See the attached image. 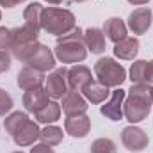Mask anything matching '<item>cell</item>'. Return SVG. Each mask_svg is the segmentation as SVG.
<instances>
[{"label": "cell", "instance_id": "obj_1", "mask_svg": "<svg viewBox=\"0 0 153 153\" xmlns=\"http://www.w3.org/2000/svg\"><path fill=\"white\" fill-rule=\"evenodd\" d=\"M153 103V87L150 84H135L128 91L126 100L123 102V116L130 123H141L144 121Z\"/></svg>", "mask_w": 153, "mask_h": 153}, {"label": "cell", "instance_id": "obj_2", "mask_svg": "<svg viewBox=\"0 0 153 153\" xmlns=\"http://www.w3.org/2000/svg\"><path fill=\"white\" fill-rule=\"evenodd\" d=\"M55 57L64 62V64H76L82 62L87 57V46L84 41V32L82 29H73L70 34L61 36L57 39V46H55Z\"/></svg>", "mask_w": 153, "mask_h": 153}, {"label": "cell", "instance_id": "obj_3", "mask_svg": "<svg viewBox=\"0 0 153 153\" xmlns=\"http://www.w3.org/2000/svg\"><path fill=\"white\" fill-rule=\"evenodd\" d=\"M41 29L57 38L66 36L73 29H76L75 14L70 9L46 7V9H43V14H41Z\"/></svg>", "mask_w": 153, "mask_h": 153}, {"label": "cell", "instance_id": "obj_4", "mask_svg": "<svg viewBox=\"0 0 153 153\" xmlns=\"http://www.w3.org/2000/svg\"><path fill=\"white\" fill-rule=\"evenodd\" d=\"M94 76L105 87H119L126 80L125 68L111 57H103L94 64Z\"/></svg>", "mask_w": 153, "mask_h": 153}, {"label": "cell", "instance_id": "obj_5", "mask_svg": "<svg viewBox=\"0 0 153 153\" xmlns=\"http://www.w3.org/2000/svg\"><path fill=\"white\" fill-rule=\"evenodd\" d=\"M25 64L34 68V70H38V71H41V73H45V71L55 68V53L46 45L38 43L34 46V50L30 52V55L25 59Z\"/></svg>", "mask_w": 153, "mask_h": 153}, {"label": "cell", "instance_id": "obj_6", "mask_svg": "<svg viewBox=\"0 0 153 153\" xmlns=\"http://www.w3.org/2000/svg\"><path fill=\"white\" fill-rule=\"evenodd\" d=\"M121 143L128 152L139 153L148 148L150 139H148V134L144 130H141L137 126H126L121 132Z\"/></svg>", "mask_w": 153, "mask_h": 153}, {"label": "cell", "instance_id": "obj_7", "mask_svg": "<svg viewBox=\"0 0 153 153\" xmlns=\"http://www.w3.org/2000/svg\"><path fill=\"white\" fill-rule=\"evenodd\" d=\"M46 93L52 98H62L70 91L68 84V70L66 68H57L46 76Z\"/></svg>", "mask_w": 153, "mask_h": 153}, {"label": "cell", "instance_id": "obj_8", "mask_svg": "<svg viewBox=\"0 0 153 153\" xmlns=\"http://www.w3.org/2000/svg\"><path fill=\"white\" fill-rule=\"evenodd\" d=\"M152 22H153L152 11L148 7H139V9L130 13V16H128V29L134 34L141 36V34L148 32V29L152 27Z\"/></svg>", "mask_w": 153, "mask_h": 153}, {"label": "cell", "instance_id": "obj_9", "mask_svg": "<svg viewBox=\"0 0 153 153\" xmlns=\"http://www.w3.org/2000/svg\"><path fill=\"white\" fill-rule=\"evenodd\" d=\"M87 100L84 98V94H80L78 91H68L62 96V103L61 109L64 111L66 116H78V114H85L87 111Z\"/></svg>", "mask_w": 153, "mask_h": 153}, {"label": "cell", "instance_id": "obj_10", "mask_svg": "<svg viewBox=\"0 0 153 153\" xmlns=\"http://www.w3.org/2000/svg\"><path fill=\"white\" fill-rule=\"evenodd\" d=\"M64 130L71 137H85L91 130V117L87 114H78V116H66L64 119Z\"/></svg>", "mask_w": 153, "mask_h": 153}, {"label": "cell", "instance_id": "obj_11", "mask_svg": "<svg viewBox=\"0 0 153 153\" xmlns=\"http://www.w3.org/2000/svg\"><path fill=\"white\" fill-rule=\"evenodd\" d=\"M45 105H48V93L45 87H32L29 91H25L23 94V107L29 112H39Z\"/></svg>", "mask_w": 153, "mask_h": 153}, {"label": "cell", "instance_id": "obj_12", "mask_svg": "<svg viewBox=\"0 0 153 153\" xmlns=\"http://www.w3.org/2000/svg\"><path fill=\"white\" fill-rule=\"evenodd\" d=\"M123 102H125V91L116 89L111 100L105 105H102L100 112L111 121H119V119H123Z\"/></svg>", "mask_w": 153, "mask_h": 153}, {"label": "cell", "instance_id": "obj_13", "mask_svg": "<svg viewBox=\"0 0 153 153\" xmlns=\"http://www.w3.org/2000/svg\"><path fill=\"white\" fill-rule=\"evenodd\" d=\"M93 80L91 70L84 64H75L68 70V84L71 91H82Z\"/></svg>", "mask_w": 153, "mask_h": 153}, {"label": "cell", "instance_id": "obj_14", "mask_svg": "<svg viewBox=\"0 0 153 153\" xmlns=\"http://www.w3.org/2000/svg\"><path fill=\"white\" fill-rule=\"evenodd\" d=\"M43 82H45V75L38 70L30 68V66H23L18 73V85L23 91H29L32 87H39V85H43Z\"/></svg>", "mask_w": 153, "mask_h": 153}, {"label": "cell", "instance_id": "obj_15", "mask_svg": "<svg viewBox=\"0 0 153 153\" xmlns=\"http://www.w3.org/2000/svg\"><path fill=\"white\" fill-rule=\"evenodd\" d=\"M39 132H41V130L38 128V123L27 121V123L13 135V139H14V143H16L18 146H30V144H34L39 139Z\"/></svg>", "mask_w": 153, "mask_h": 153}, {"label": "cell", "instance_id": "obj_16", "mask_svg": "<svg viewBox=\"0 0 153 153\" xmlns=\"http://www.w3.org/2000/svg\"><path fill=\"white\" fill-rule=\"evenodd\" d=\"M139 53V39L137 38H125L123 41L114 45V55L123 61H134Z\"/></svg>", "mask_w": 153, "mask_h": 153}, {"label": "cell", "instance_id": "obj_17", "mask_svg": "<svg viewBox=\"0 0 153 153\" xmlns=\"http://www.w3.org/2000/svg\"><path fill=\"white\" fill-rule=\"evenodd\" d=\"M82 94H84V98H85L87 102H91V103H103V102L109 98L111 91H109V87H105L103 84L91 80V82L82 89Z\"/></svg>", "mask_w": 153, "mask_h": 153}, {"label": "cell", "instance_id": "obj_18", "mask_svg": "<svg viewBox=\"0 0 153 153\" xmlns=\"http://www.w3.org/2000/svg\"><path fill=\"white\" fill-rule=\"evenodd\" d=\"M84 41H85V46L91 53H103L105 52V34L103 30L96 29V27H91L84 32Z\"/></svg>", "mask_w": 153, "mask_h": 153}, {"label": "cell", "instance_id": "obj_19", "mask_svg": "<svg viewBox=\"0 0 153 153\" xmlns=\"http://www.w3.org/2000/svg\"><path fill=\"white\" fill-rule=\"evenodd\" d=\"M103 34H107V38L116 45L126 38V25L121 18H109L103 25Z\"/></svg>", "mask_w": 153, "mask_h": 153}, {"label": "cell", "instance_id": "obj_20", "mask_svg": "<svg viewBox=\"0 0 153 153\" xmlns=\"http://www.w3.org/2000/svg\"><path fill=\"white\" fill-rule=\"evenodd\" d=\"M43 5L38 4V2H32V4H29L27 7H25V11H23V20H25V23L23 25H27V27H30V29H34V30H41V14H43Z\"/></svg>", "mask_w": 153, "mask_h": 153}, {"label": "cell", "instance_id": "obj_21", "mask_svg": "<svg viewBox=\"0 0 153 153\" xmlns=\"http://www.w3.org/2000/svg\"><path fill=\"white\" fill-rule=\"evenodd\" d=\"M36 121L43 123V125H48V123H53L61 117V105L57 102H48V105H45L39 112H36Z\"/></svg>", "mask_w": 153, "mask_h": 153}, {"label": "cell", "instance_id": "obj_22", "mask_svg": "<svg viewBox=\"0 0 153 153\" xmlns=\"http://www.w3.org/2000/svg\"><path fill=\"white\" fill-rule=\"evenodd\" d=\"M62 135H64L62 134V128L53 126V125H48V126H45L39 132V139L46 146H57V144H61L62 143Z\"/></svg>", "mask_w": 153, "mask_h": 153}, {"label": "cell", "instance_id": "obj_23", "mask_svg": "<svg viewBox=\"0 0 153 153\" xmlns=\"http://www.w3.org/2000/svg\"><path fill=\"white\" fill-rule=\"evenodd\" d=\"M27 121H30L29 119V116L25 114V112H13V114H9L7 117H5V121H4V128H5V132L13 137Z\"/></svg>", "mask_w": 153, "mask_h": 153}, {"label": "cell", "instance_id": "obj_24", "mask_svg": "<svg viewBox=\"0 0 153 153\" xmlns=\"http://www.w3.org/2000/svg\"><path fill=\"white\" fill-rule=\"evenodd\" d=\"M91 153H117L114 141L109 137H100L96 141H93L91 144Z\"/></svg>", "mask_w": 153, "mask_h": 153}, {"label": "cell", "instance_id": "obj_25", "mask_svg": "<svg viewBox=\"0 0 153 153\" xmlns=\"http://www.w3.org/2000/svg\"><path fill=\"white\" fill-rule=\"evenodd\" d=\"M144 70H146V61H135L130 68V80L134 84H146L144 82Z\"/></svg>", "mask_w": 153, "mask_h": 153}, {"label": "cell", "instance_id": "obj_26", "mask_svg": "<svg viewBox=\"0 0 153 153\" xmlns=\"http://www.w3.org/2000/svg\"><path fill=\"white\" fill-rule=\"evenodd\" d=\"M13 109V98L7 91L0 89V116H5Z\"/></svg>", "mask_w": 153, "mask_h": 153}, {"label": "cell", "instance_id": "obj_27", "mask_svg": "<svg viewBox=\"0 0 153 153\" xmlns=\"http://www.w3.org/2000/svg\"><path fill=\"white\" fill-rule=\"evenodd\" d=\"M11 48V29L0 27V50Z\"/></svg>", "mask_w": 153, "mask_h": 153}, {"label": "cell", "instance_id": "obj_28", "mask_svg": "<svg viewBox=\"0 0 153 153\" xmlns=\"http://www.w3.org/2000/svg\"><path fill=\"white\" fill-rule=\"evenodd\" d=\"M11 68V55L7 50H0V73H5Z\"/></svg>", "mask_w": 153, "mask_h": 153}, {"label": "cell", "instance_id": "obj_29", "mask_svg": "<svg viewBox=\"0 0 153 153\" xmlns=\"http://www.w3.org/2000/svg\"><path fill=\"white\" fill-rule=\"evenodd\" d=\"M144 82L146 84H153V59L148 62L146 61V70H144Z\"/></svg>", "mask_w": 153, "mask_h": 153}, {"label": "cell", "instance_id": "obj_30", "mask_svg": "<svg viewBox=\"0 0 153 153\" xmlns=\"http://www.w3.org/2000/svg\"><path fill=\"white\" fill-rule=\"evenodd\" d=\"M30 153H55L53 152V148L52 146H46V144H36L32 150H30Z\"/></svg>", "mask_w": 153, "mask_h": 153}, {"label": "cell", "instance_id": "obj_31", "mask_svg": "<svg viewBox=\"0 0 153 153\" xmlns=\"http://www.w3.org/2000/svg\"><path fill=\"white\" fill-rule=\"evenodd\" d=\"M22 2H25V0H0V5H2V7L11 9V7H14V5L22 4Z\"/></svg>", "mask_w": 153, "mask_h": 153}, {"label": "cell", "instance_id": "obj_32", "mask_svg": "<svg viewBox=\"0 0 153 153\" xmlns=\"http://www.w3.org/2000/svg\"><path fill=\"white\" fill-rule=\"evenodd\" d=\"M130 4H134V5H144V4H148L150 0H128Z\"/></svg>", "mask_w": 153, "mask_h": 153}, {"label": "cell", "instance_id": "obj_33", "mask_svg": "<svg viewBox=\"0 0 153 153\" xmlns=\"http://www.w3.org/2000/svg\"><path fill=\"white\" fill-rule=\"evenodd\" d=\"M45 2H48V4H52V5H59V4H62V0H45Z\"/></svg>", "mask_w": 153, "mask_h": 153}, {"label": "cell", "instance_id": "obj_34", "mask_svg": "<svg viewBox=\"0 0 153 153\" xmlns=\"http://www.w3.org/2000/svg\"><path fill=\"white\" fill-rule=\"evenodd\" d=\"M71 2H78L80 4V2H85V0H71Z\"/></svg>", "mask_w": 153, "mask_h": 153}, {"label": "cell", "instance_id": "obj_35", "mask_svg": "<svg viewBox=\"0 0 153 153\" xmlns=\"http://www.w3.org/2000/svg\"><path fill=\"white\" fill-rule=\"evenodd\" d=\"M14 153H23V152H14Z\"/></svg>", "mask_w": 153, "mask_h": 153}, {"label": "cell", "instance_id": "obj_36", "mask_svg": "<svg viewBox=\"0 0 153 153\" xmlns=\"http://www.w3.org/2000/svg\"><path fill=\"white\" fill-rule=\"evenodd\" d=\"M0 20H2V13H0Z\"/></svg>", "mask_w": 153, "mask_h": 153}]
</instances>
